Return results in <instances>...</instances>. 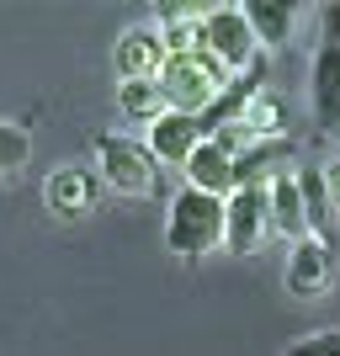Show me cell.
Here are the masks:
<instances>
[{"label":"cell","instance_id":"1","mask_svg":"<svg viewBox=\"0 0 340 356\" xmlns=\"http://www.w3.org/2000/svg\"><path fill=\"white\" fill-rule=\"evenodd\" d=\"M223 223H229L223 197L181 186V192L170 197V213H165V245H170V255H181V261H202V255H213L223 245Z\"/></svg>","mask_w":340,"mask_h":356},{"label":"cell","instance_id":"2","mask_svg":"<svg viewBox=\"0 0 340 356\" xmlns=\"http://www.w3.org/2000/svg\"><path fill=\"white\" fill-rule=\"evenodd\" d=\"M234 74L223 70L207 48H197V54H170L160 70V90L165 102H170V112H192V118H202L207 106L223 96V86H229Z\"/></svg>","mask_w":340,"mask_h":356},{"label":"cell","instance_id":"3","mask_svg":"<svg viewBox=\"0 0 340 356\" xmlns=\"http://www.w3.org/2000/svg\"><path fill=\"white\" fill-rule=\"evenodd\" d=\"M96 176H102L112 192L144 197V192H154V181H160V160H154L149 144L133 138V134H102L96 138Z\"/></svg>","mask_w":340,"mask_h":356},{"label":"cell","instance_id":"4","mask_svg":"<svg viewBox=\"0 0 340 356\" xmlns=\"http://www.w3.org/2000/svg\"><path fill=\"white\" fill-rule=\"evenodd\" d=\"M202 48L223 64L229 74H245L261 59V38H255L245 6H218V11L202 16Z\"/></svg>","mask_w":340,"mask_h":356},{"label":"cell","instance_id":"5","mask_svg":"<svg viewBox=\"0 0 340 356\" xmlns=\"http://www.w3.org/2000/svg\"><path fill=\"white\" fill-rule=\"evenodd\" d=\"M223 213H229V223H223V250L250 255L255 245L271 234V197H266V186H234V192L223 197Z\"/></svg>","mask_w":340,"mask_h":356},{"label":"cell","instance_id":"6","mask_svg":"<svg viewBox=\"0 0 340 356\" xmlns=\"http://www.w3.org/2000/svg\"><path fill=\"white\" fill-rule=\"evenodd\" d=\"M309 106H314V122H319L330 138H340V38H325V43L314 48Z\"/></svg>","mask_w":340,"mask_h":356},{"label":"cell","instance_id":"7","mask_svg":"<svg viewBox=\"0 0 340 356\" xmlns=\"http://www.w3.org/2000/svg\"><path fill=\"white\" fill-rule=\"evenodd\" d=\"M330 277H335V245H325V239H298L293 250H287V271H282V282H287V293L293 298H314L325 293Z\"/></svg>","mask_w":340,"mask_h":356},{"label":"cell","instance_id":"8","mask_svg":"<svg viewBox=\"0 0 340 356\" xmlns=\"http://www.w3.org/2000/svg\"><path fill=\"white\" fill-rule=\"evenodd\" d=\"M170 48H165L160 27H128L112 48V64H118V80H160Z\"/></svg>","mask_w":340,"mask_h":356},{"label":"cell","instance_id":"9","mask_svg":"<svg viewBox=\"0 0 340 356\" xmlns=\"http://www.w3.org/2000/svg\"><path fill=\"white\" fill-rule=\"evenodd\" d=\"M202 138H207L202 118H192V112H165V118L144 134V144H149V154H154L160 165H176V170H181V165L197 154Z\"/></svg>","mask_w":340,"mask_h":356},{"label":"cell","instance_id":"10","mask_svg":"<svg viewBox=\"0 0 340 356\" xmlns=\"http://www.w3.org/2000/svg\"><path fill=\"white\" fill-rule=\"evenodd\" d=\"M298 144L293 138H255L234 160V186H271L277 176H293Z\"/></svg>","mask_w":340,"mask_h":356},{"label":"cell","instance_id":"11","mask_svg":"<svg viewBox=\"0 0 340 356\" xmlns=\"http://www.w3.org/2000/svg\"><path fill=\"white\" fill-rule=\"evenodd\" d=\"M96 186H102V176H96V170L64 165V170H54V176H48L43 202H48V213H59V218H80V213L96 208Z\"/></svg>","mask_w":340,"mask_h":356},{"label":"cell","instance_id":"12","mask_svg":"<svg viewBox=\"0 0 340 356\" xmlns=\"http://www.w3.org/2000/svg\"><path fill=\"white\" fill-rule=\"evenodd\" d=\"M181 176H186V186H197V192H207V197H229L234 192V154L218 149L213 138H202L197 154L181 165Z\"/></svg>","mask_w":340,"mask_h":356},{"label":"cell","instance_id":"13","mask_svg":"<svg viewBox=\"0 0 340 356\" xmlns=\"http://www.w3.org/2000/svg\"><path fill=\"white\" fill-rule=\"evenodd\" d=\"M266 197H271V229H282L293 245L309 239V213H303V181H298V170L293 176H277L266 186Z\"/></svg>","mask_w":340,"mask_h":356},{"label":"cell","instance_id":"14","mask_svg":"<svg viewBox=\"0 0 340 356\" xmlns=\"http://www.w3.org/2000/svg\"><path fill=\"white\" fill-rule=\"evenodd\" d=\"M118 106H122V118L133 122V128H144V134L170 112L160 80H122V86H118Z\"/></svg>","mask_w":340,"mask_h":356},{"label":"cell","instance_id":"15","mask_svg":"<svg viewBox=\"0 0 340 356\" xmlns=\"http://www.w3.org/2000/svg\"><path fill=\"white\" fill-rule=\"evenodd\" d=\"M298 181H303V213H309V234L325 239V245H335V202H330V186H325V176H319V165L298 170Z\"/></svg>","mask_w":340,"mask_h":356},{"label":"cell","instance_id":"16","mask_svg":"<svg viewBox=\"0 0 340 356\" xmlns=\"http://www.w3.org/2000/svg\"><path fill=\"white\" fill-rule=\"evenodd\" d=\"M245 16H250L255 38H261L266 48L287 43V38H293V27H298V6H271V0H255V6H245Z\"/></svg>","mask_w":340,"mask_h":356},{"label":"cell","instance_id":"17","mask_svg":"<svg viewBox=\"0 0 340 356\" xmlns=\"http://www.w3.org/2000/svg\"><path fill=\"white\" fill-rule=\"evenodd\" d=\"M282 122H287V112H282V102L271 96V90H261V96L250 102V112H245V128H250L255 138H287Z\"/></svg>","mask_w":340,"mask_h":356},{"label":"cell","instance_id":"18","mask_svg":"<svg viewBox=\"0 0 340 356\" xmlns=\"http://www.w3.org/2000/svg\"><path fill=\"white\" fill-rule=\"evenodd\" d=\"M32 154V138H27V128H16V122H0V176L6 170H16V165Z\"/></svg>","mask_w":340,"mask_h":356},{"label":"cell","instance_id":"19","mask_svg":"<svg viewBox=\"0 0 340 356\" xmlns=\"http://www.w3.org/2000/svg\"><path fill=\"white\" fill-rule=\"evenodd\" d=\"M282 356H340V330H314V335L293 341Z\"/></svg>","mask_w":340,"mask_h":356},{"label":"cell","instance_id":"20","mask_svg":"<svg viewBox=\"0 0 340 356\" xmlns=\"http://www.w3.org/2000/svg\"><path fill=\"white\" fill-rule=\"evenodd\" d=\"M319 176H325V186H330V202H335V213H340V154L319 165Z\"/></svg>","mask_w":340,"mask_h":356}]
</instances>
